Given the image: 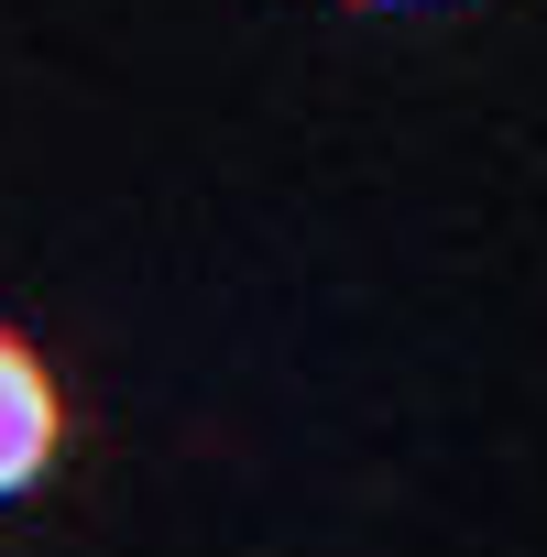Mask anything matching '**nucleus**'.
<instances>
[{
    "label": "nucleus",
    "instance_id": "1",
    "mask_svg": "<svg viewBox=\"0 0 547 557\" xmlns=\"http://www.w3.org/2000/svg\"><path fill=\"white\" fill-rule=\"evenodd\" d=\"M56 448H66V394H56V372L34 361V339L0 329V503L34 492Z\"/></svg>",
    "mask_w": 547,
    "mask_h": 557
}]
</instances>
